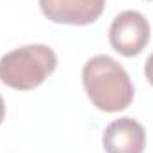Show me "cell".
I'll list each match as a JSON object with an SVG mask.
<instances>
[{
  "label": "cell",
  "instance_id": "obj_5",
  "mask_svg": "<svg viewBox=\"0 0 153 153\" xmlns=\"http://www.w3.org/2000/svg\"><path fill=\"white\" fill-rule=\"evenodd\" d=\"M102 143L107 153H143L146 146V132L134 117H119L107 125Z\"/></svg>",
  "mask_w": 153,
  "mask_h": 153
},
{
  "label": "cell",
  "instance_id": "obj_2",
  "mask_svg": "<svg viewBox=\"0 0 153 153\" xmlns=\"http://www.w3.org/2000/svg\"><path fill=\"white\" fill-rule=\"evenodd\" d=\"M57 68V55L46 45H25L0 57V80L13 89L30 91Z\"/></svg>",
  "mask_w": 153,
  "mask_h": 153
},
{
  "label": "cell",
  "instance_id": "obj_6",
  "mask_svg": "<svg viewBox=\"0 0 153 153\" xmlns=\"http://www.w3.org/2000/svg\"><path fill=\"white\" fill-rule=\"evenodd\" d=\"M144 75L148 78V82L153 85V53L148 57V61H146V64H144Z\"/></svg>",
  "mask_w": 153,
  "mask_h": 153
},
{
  "label": "cell",
  "instance_id": "obj_3",
  "mask_svg": "<svg viewBox=\"0 0 153 153\" xmlns=\"http://www.w3.org/2000/svg\"><path fill=\"white\" fill-rule=\"evenodd\" d=\"M109 41L123 57L139 55L150 43V23L139 11H123L112 20Z\"/></svg>",
  "mask_w": 153,
  "mask_h": 153
},
{
  "label": "cell",
  "instance_id": "obj_1",
  "mask_svg": "<svg viewBox=\"0 0 153 153\" xmlns=\"http://www.w3.org/2000/svg\"><path fill=\"white\" fill-rule=\"evenodd\" d=\"M84 89L91 103L103 112L125 111L134 100V84L125 68L109 55L91 57L82 70Z\"/></svg>",
  "mask_w": 153,
  "mask_h": 153
},
{
  "label": "cell",
  "instance_id": "obj_7",
  "mask_svg": "<svg viewBox=\"0 0 153 153\" xmlns=\"http://www.w3.org/2000/svg\"><path fill=\"white\" fill-rule=\"evenodd\" d=\"M4 117H5V105H4V100H2V96H0V125H2V121H4Z\"/></svg>",
  "mask_w": 153,
  "mask_h": 153
},
{
  "label": "cell",
  "instance_id": "obj_4",
  "mask_svg": "<svg viewBox=\"0 0 153 153\" xmlns=\"http://www.w3.org/2000/svg\"><path fill=\"white\" fill-rule=\"evenodd\" d=\"M39 7L53 23L89 25L102 16L105 0H39Z\"/></svg>",
  "mask_w": 153,
  "mask_h": 153
}]
</instances>
